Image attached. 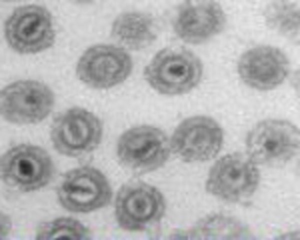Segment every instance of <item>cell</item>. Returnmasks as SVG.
<instances>
[{"mask_svg": "<svg viewBox=\"0 0 300 240\" xmlns=\"http://www.w3.org/2000/svg\"><path fill=\"white\" fill-rule=\"evenodd\" d=\"M202 74V64L198 57L179 46L160 50L144 70L148 84L166 96L180 95L190 91L199 83Z\"/></svg>", "mask_w": 300, "mask_h": 240, "instance_id": "obj_1", "label": "cell"}, {"mask_svg": "<svg viewBox=\"0 0 300 240\" xmlns=\"http://www.w3.org/2000/svg\"><path fill=\"white\" fill-rule=\"evenodd\" d=\"M166 209L165 198L156 186L140 180H130L118 190L114 202L119 226L130 232L149 229L158 224Z\"/></svg>", "mask_w": 300, "mask_h": 240, "instance_id": "obj_2", "label": "cell"}, {"mask_svg": "<svg viewBox=\"0 0 300 240\" xmlns=\"http://www.w3.org/2000/svg\"><path fill=\"white\" fill-rule=\"evenodd\" d=\"M120 163L129 171L143 174L164 165L172 152L170 138L161 129L140 125L124 132L116 144Z\"/></svg>", "mask_w": 300, "mask_h": 240, "instance_id": "obj_3", "label": "cell"}, {"mask_svg": "<svg viewBox=\"0 0 300 240\" xmlns=\"http://www.w3.org/2000/svg\"><path fill=\"white\" fill-rule=\"evenodd\" d=\"M102 136L100 120L94 113L79 107L60 114L51 126L54 147L60 154L72 158L82 156L94 150Z\"/></svg>", "mask_w": 300, "mask_h": 240, "instance_id": "obj_4", "label": "cell"}, {"mask_svg": "<svg viewBox=\"0 0 300 240\" xmlns=\"http://www.w3.org/2000/svg\"><path fill=\"white\" fill-rule=\"evenodd\" d=\"M1 178L9 186L24 192L42 188L52 179L54 166L49 154L33 144H21L2 156Z\"/></svg>", "mask_w": 300, "mask_h": 240, "instance_id": "obj_5", "label": "cell"}, {"mask_svg": "<svg viewBox=\"0 0 300 240\" xmlns=\"http://www.w3.org/2000/svg\"><path fill=\"white\" fill-rule=\"evenodd\" d=\"M300 146L298 128L286 120H266L256 124L250 132L246 148L254 162L279 166L290 160Z\"/></svg>", "mask_w": 300, "mask_h": 240, "instance_id": "obj_6", "label": "cell"}, {"mask_svg": "<svg viewBox=\"0 0 300 240\" xmlns=\"http://www.w3.org/2000/svg\"><path fill=\"white\" fill-rule=\"evenodd\" d=\"M112 194V188L105 175L90 166L68 172L58 190L62 206L76 213L88 212L105 206L110 201Z\"/></svg>", "mask_w": 300, "mask_h": 240, "instance_id": "obj_7", "label": "cell"}, {"mask_svg": "<svg viewBox=\"0 0 300 240\" xmlns=\"http://www.w3.org/2000/svg\"><path fill=\"white\" fill-rule=\"evenodd\" d=\"M54 103L52 91L45 84L34 80H22L6 86L0 92L2 117L17 124H30L44 120Z\"/></svg>", "mask_w": 300, "mask_h": 240, "instance_id": "obj_8", "label": "cell"}, {"mask_svg": "<svg viewBox=\"0 0 300 240\" xmlns=\"http://www.w3.org/2000/svg\"><path fill=\"white\" fill-rule=\"evenodd\" d=\"M4 33L10 46L22 54H34L49 48L55 36L50 12L42 6L27 4L14 10L6 20Z\"/></svg>", "mask_w": 300, "mask_h": 240, "instance_id": "obj_9", "label": "cell"}, {"mask_svg": "<svg viewBox=\"0 0 300 240\" xmlns=\"http://www.w3.org/2000/svg\"><path fill=\"white\" fill-rule=\"evenodd\" d=\"M132 68V60L125 50L110 44H96L87 49L76 68L78 78L97 89H106L124 82Z\"/></svg>", "mask_w": 300, "mask_h": 240, "instance_id": "obj_10", "label": "cell"}, {"mask_svg": "<svg viewBox=\"0 0 300 240\" xmlns=\"http://www.w3.org/2000/svg\"><path fill=\"white\" fill-rule=\"evenodd\" d=\"M222 142L220 127L214 119L204 116L183 120L170 138L172 152L186 162L212 159L220 151Z\"/></svg>", "mask_w": 300, "mask_h": 240, "instance_id": "obj_11", "label": "cell"}, {"mask_svg": "<svg viewBox=\"0 0 300 240\" xmlns=\"http://www.w3.org/2000/svg\"><path fill=\"white\" fill-rule=\"evenodd\" d=\"M259 174L254 162L240 154L226 155L212 167L206 182L208 192L221 198L238 202L255 191Z\"/></svg>", "mask_w": 300, "mask_h": 240, "instance_id": "obj_12", "label": "cell"}, {"mask_svg": "<svg viewBox=\"0 0 300 240\" xmlns=\"http://www.w3.org/2000/svg\"><path fill=\"white\" fill-rule=\"evenodd\" d=\"M226 16L221 6L213 1H188L176 10L174 30L184 42L198 44L209 40L223 28Z\"/></svg>", "mask_w": 300, "mask_h": 240, "instance_id": "obj_13", "label": "cell"}, {"mask_svg": "<svg viewBox=\"0 0 300 240\" xmlns=\"http://www.w3.org/2000/svg\"><path fill=\"white\" fill-rule=\"evenodd\" d=\"M288 62L279 49L259 46L244 52L240 59L238 71L242 80L259 90H269L280 84L288 71Z\"/></svg>", "mask_w": 300, "mask_h": 240, "instance_id": "obj_14", "label": "cell"}, {"mask_svg": "<svg viewBox=\"0 0 300 240\" xmlns=\"http://www.w3.org/2000/svg\"><path fill=\"white\" fill-rule=\"evenodd\" d=\"M158 26L152 15L140 12H127L114 20L111 34L119 46L138 50L151 44L156 38Z\"/></svg>", "mask_w": 300, "mask_h": 240, "instance_id": "obj_15", "label": "cell"}, {"mask_svg": "<svg viewBox=\"0 0 300 240\" xmlns=\"http://www.w3.org/2000/svg\"><path fill=\"white\" fill-rule=\"evenodd\" d=\"M267 24L284 36L292 40H299L300 8L294 2L274 1L264 10Z\"/></svg>", "mask_w": 300, "mask_h": 240, "instance_id": "obj_16", "label": "cell"}, {"mask_svg": "<svg viewBox=\"0 0 300 240\" xmlns=\"http://www.w3.org/2000/svg\"><path fill=\"white\" fill-rule=\"evenodd\" d=\"M38 240H86L88 232L80 222L69 217H62L42 224L36 231Z\"/></svg>", "mask_w": 300, "mask_h": 240, "instance_id": "obj_17", "label": "cell"}]
</instances>
